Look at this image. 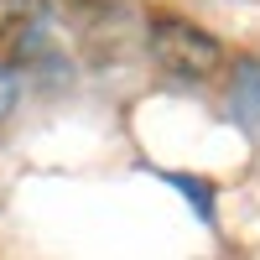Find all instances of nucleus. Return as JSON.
I'll use <instances>...</instances> for the list:
<instances>
[{
  "label": "nucleus",
  "instance_id": "f257e3e1",
  "mask_svg": "<svg viewBox=\"0 0 260 260\" xmlns=\"http://www.w3.org/2000/svg\"><path fill=\"white\" fill-rule=\"evenodd\" d=\"M146 52L161 73L182 78V83H208V78H219L229 68V52H224L219 37L203 31L198 21L167 16V11L146 21Z\"/></svg>",
  "mask_w": 260,
  "mask_h": 260
},
{
  "label": "nucleus",
  "instance_id": "f03ea898",
  "mask_svg": "<svg viewBox=\"0 0 260 260\" xmlns=\"http://www.w3.org/2000/svg\"><path fill=\"white\" fill-rule=\"evenodd\" d=\"M229 115L250 136H260V62L255 57H240L234 73H229Z\"/></svg>",
  "mask_w": 260,
  "mask_h": 260
},
{
  "label": "nucleus",
  "instance_id": "7ed1b4c3",
  "mask_svg": "<svg viewBox=\"0 0 260 260\" xmlns=\"http://www.w3.org/2000/svg\"><path fill=\"white\" fill-rule=\"evenodd\" d=\"M47 0H0V52H21L42 21Z\"/></svg>",
  "mask_w": 260,
  "mask_h": 260
},
{
  "label": "nucleus",
  "instance_id": "20e7f679",
  "mask_svg": "<svg viewBox=\"0 0 260 260\" xmlns=\"http://www.w3.org/2000/svg\"><path fill=\"white\" fill-rule=\"evenodd\" d=\"M11 104H16V78H11V68L0 62V120L11 115Z\"/></svg>",
  "mask_w": 260,
  "mask_h": 260
}]
</instances>
